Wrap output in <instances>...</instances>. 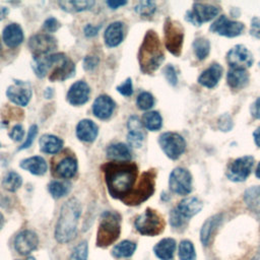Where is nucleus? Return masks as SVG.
Returning <instances> with one entry per match:
<instances>
[{
    "label": "nucleus",
    "mask_w": 260,
    "mask_h": 260,
    "mask_svg": "<svg viewBox=\"0 0 260 260\" xmlns=\"http://www.w3.org/2000/svg\"><path fill=\"white\" fill-rule=\"evenodd\" d=\"M222 71L223 69L219 64L213 63L199 75L198 82L205 87L212 88L219 81Z\"/></svg>",
    "instance_id": "obj_20"
},
{
    "label": "nucleus",
    "mask_w": 260,
    "mask_h": 260,
    "mask_svg": "<svg viewBox=\"0 0 260 260\" xmlns=\"http://www.w3.org/2000/svg\"><path fill=\"white\" fill-rule=\"evenodd\" d=\"M165 44L167 49L175 56H179L182 51L184 30L178 21L167 18L165 21Z\"/></svg>",
    "instance_id": "obj_8"
},
{
    "label": "nucleus",
    "mask_w": 260,
    "mask_h": 260,
    "mask_svg": "<svg viewBox=\"0 0 260 260\" xmlns=\"http://www.w3.org/2000/svg\"><path fill=\"white\" fill-rule=\"evenodd\" d=\"M135 229L143 236H156L164 231V218L153 209L147 208L134 221Z\"/></svg>",
    "instance_id": "obj_7"
},
{
    "label": "nucleus",
    "mask_w": 260,
    "mask_h": 260,
    "mask_svg": "<svg viewBox=\"0 0 260 260\" xmlns=\"http://www.w3.org/2000/svg\"><path fill=\"white\" fill-rule=\"evenodd\" d=\"M16 260H36V259H35V257H32V256H28V257H26L25 259H16Z\"/></svg>",
    "instance_id": "obj_62"
},
{
    "label": "nucleus",
    "mask_w": 260,
    "mask_h": 260,
    "mask_svg": "<svg viewBox=\"0 0 260 260\" xmlns=\"http://www.w3.org/2000/svg\"><path fill=\"white\" fill-rule=\"evenodd\" d=\"M256 176H257V178L260 179V162L258 164L257 169H256Z\"/></svg>",
    "instance_id": "obj_61"
},
{
    "label": "nucleus",
    "mask_w": 260,
    "mask_h": 260,
    "mask_svg": "<svg viewBox=\"0 0 260 260\" xmlns=\"http://www.w3.org/2000/svg\"><path fill=\"white\" fill-rule=\"evenodd\" d=\"M39 245V238L37 234L29 230H24L17 234L14 239V248L20 255H28L37 249Z\"/></svg>",
    "instance_id": "obj_17"
},
{
    "label": "nucleus",
    "mask_w": 260,
    "mask_h": 260,
    "mask_svg": "<svg viewBox=\"0 0 260 260\" xmlns=\"http://www.w3.org/2000/svg\"><path fill=\"white\" fill-rule=\"evenodd\" d=\"M2 38L5 45L9 48H15L19 46L23 41V31L21 26L17 23L7 24L3 29Z\"/></svg>",
    "instance_id": "obj_23"
},
{
    "label": "nucleus",
    "mask_w": 260,
    "mask_h": 260,
    "mask_svg": "<svg viewBox=\"0 0 260 260\" xmlns=\"http://www.w3.org/2000/svg\"><path fill=\"white\" fill-rule=\"evenodd\" d=\"M251 115L256 118L260 119V98H258L251 106Z\"/></svg>",
    "instance_id": "obj_55"
},
{
    "label": "nucleus",
    "mask_w": 260,
    "mask_h": 260,
    "mask_svg": "<svg viewBox=\"0 0 260 260\" xmlns=\"http://www.w3.org/2000/svg\"><path fill=\"white\" fill-rule=\"evenodd\" d=\"M158 143L168 157L177 159L185 151V139L176 132H165L158 137Z\"/></svg>",
    "instance_id": "obj_9"
},
{
    "label": "nucleus",
    "mask_w": 260,
    "mask_h": 260,
    "mask_svg": "<svg viewBox=\"0 0 260 260\" xmlns=\"http://www.w3.org/2000/svg\"><path fill=\"white\" fill-rule=\"evenodd\" d=\"M59 6L67 12H81L89 10L93 7L94 1L91 0H74V1H59Z\"/></svg>",
    "instance_id": "obj_32"
},
{
    "label": "nucleus",
    "mask_w": 260,
    "mask_h": 260,
    "mask_svg": "<svg viewBox=\"0 0 260 260\" xmlns=\"http://www.w3.org/2000/svg\"><path fill=\"white\" fill-rule=\"evenodd\" d=\"M226 61L231 68L246 70L253 64V55L245 46L237 45L228 52Z\"/></svg>",
    "instance_id": "obj_15"
},
{
    "label": "nucleus",
    "mask_w": 260,
    "mask_h": 260,
    "mask_svg": "<svg viewBox=\"0 0 260 260\" xmlns=\"http://www.w3.org/2000/svg\"><path fill=\"white\" fill-rule=\"evenodd\" d=\"M109 194L123 200L132 192L138 169L134 162L111 161L102 167Z\"/></svg>",
    "instance_id": "obj_1"
},
{
    "label": "nucleus",
    "mask_w": 260,
    "mask_h": 260,
    "mask_svg": "<svg viewBox=\"0 0 260 260\" xmlns=\"http://www.w3.org/2000/svg\"><path fill=\"white\" fill-rule=\"evenodd\" d=\"M90 88L85 81L78 80L74 82L67 91V101L73 106H81L89 99Z\"/></svg>",
    "instance_id": "obj_18"
},
{
    "label": "nucleus",
    "mask_w": 260,
    "mask_h": 260,
    "mask_svg": "<svg viewBox=\"0 0 260 260\" xmlns=\"http://www.w3.org/2000/svg\"><path fill=\"white\" fill-rule=\"evenodd\" d=\"M31 66L38 77L43 78L48 75L51 81H64L75 73L74 63L64 53L34 58Z\"/></svg>",
    "instance_id": "obj_2"
},
{
    "label": "nucleus",
    "mask_w": 260,
    "mask_h": 260,
    "mask_svg": "<svg viewBox=\"0 0 260 260\" xmlns=\"http://www.w3.org/2000/svg\"><path fill=\"white\" fill-rule=\"evenodd\" d=\"M129 131H143V124L137 116H131L127 122Z\"/></svg>",
    "instance_id": "obj_49"
},
{
    "label": "nucleus",
    "mask_w": 260,
    "mask_h": 260,
    "mask_svg": "<svg viewBox=\"0 0 260 260\" xmlns=\"http://www.w3.org/2000/svg\"><path fill=\"white\" fill-rule=\"evenodd\" d=\"M229 85L234 89H241L248 84L249 74L247 70L231 68L226 75Z\"/></svg>",
    "instance_id": "obj_30"
},
{
    "label": "nucleus",
    "mask_w": 260,
    "mask_h": 260,
    "mask_svg": "<svg viewBox=\"0 0 260 260\" xmlns=\"http://www.w3.org/2000/svg\"><path fill=\"white\" fill-rule=\"evenodd\" d=\"M99 62L100 60L96 56H86L83 59V69L86 71H91L98 66Z\"/></svg>",
    "instance_id": "obj_51"
},
{
    "label": "nucleus",
    "mask_w": 260,
    "mask_h": 260,
    "mask_svg": "<svg viewBox=\"0 0 260 260\" xmlns=\"http://www.w3.org/2000/svg\"><path fill=\"white\" fill-rule=\"evenodd\" d=\"M136 250V244L129 240H124L112 249V255L115 258H129L131 257Z\"/></svg>",
    "instance_id": "obj_34"
},
{
    "label": "nucleus",
    "mask_w": 260,
    "mask_h": 260,
    "mask_svg": "<svg viewBox=\"0 0 260 260\" xmlns=\"http://www.w3.org/2000/svg\"><path fill=\"white\" fill-rule=\"evenodd\" d=\"M3 224H4V216H3V214L0 212V229L3 226Z\"/></svg>",
    "instance_id": "obj_60"
},
{
    "label": "nucleus",
    "mask_w": 260,
    "mask_h": 260,
    "mask_svg": "<svg viewBox=\"0 0 260 260\" xmlns=\"http://www.w3.org/2000/svg\"><path fill=\"white\" fill-rule=\"evenodd\" d=\"M141 122L143 126L149 131H157L162 125L161 116L156 111H150L143 114Z\"/></svg>",
    "instance_id": "obj_35"
},
{
    "label": "nucleus",
    "mask_w": 260,
    "mask_h": 260,
    "mask_svg": "<svg viewBox=\"0 0 260 260\" xmlns=\"http://www.w3.org/2000/svg\"><path fill=\"white\" fill-rule=\"evenodd\" d=\"M21 184H22L21 177L14 171L8 172L2 180V187L9 192L17 191L20 188Z\"/></svg>",
    "instance_id": "obj_36"
},
{
    "label": "nucleus",
    "mask_w": 260,
    "mask_h": 260,
    "mask_svg": "<svg viewBox=\"0 0 260 260\" xmlns=\"http://www.w3.org/2000/svg\"><path fill=\"white\" fill-rule=\"evenodd\" d=\"M108 158L114 161H129L132 157L131 151L124 143H113L107 148Z\"/></svg>",
    "instance_id": "obj_29"
},
{
    "label": "nucleus",
    "mask_w": 260,
    "mask_h": 260,
    "mask_svg": "<svg viewBox=\"0 0 260 260\" xmlns=\"http://www.w3.org/2000/svg\"><path fill=\"white\" fill-rule=\"evenodd\" d=\"M171 191L179 195H187L192 190V176L184 168H176L172 171L169 179Z\"/></svg>",
    "instance_id": "obj_11"
},
{
    "label": "nucleus",
    "mask_w": 260,
    "mask_h": 260,
    "mask_svg": "<svg viewBox=\"0 0 260 260\" xmlns=\"http://www.w3.org/2000/svg\"><path fill=\"white\" fill-rule=\"evenodd\" d=\"M99 134V127L89 119H83L76 126V136L84 142H92Z\"/></svg>",
    "instance_id": "obj_21"
},
{
    "label": "nucleus",
    "mask_w": 260,
    "mask_h": 260,
    "mask_svg": "<svg viewBox=\"0 0 260 260\" xmlns=\"http://www.w3.org/2000/svg\"><path fill=\"white\" fill-rule=\"evenodd\" d=\"M254 166V157L251 155L241 156L233 160L226 170V177L234 182L245 181Z\"/></svg>",
    "instance_id": "obj_12"
},
{
    "label": "nucleus",
    "mask_w": 260,
    "mask_h": 260,
    "mask_svg": "<svg viewBox=\"0 0 260 260\" xmlns=\"http://www.w3.org/2000/svg\"><path fill=\"white\" fill-rule=\"evenodd\" d=\"M19 167L25 171H28L32 175L42 176L47 172V162L45 158L39 155L24 158L19 162Z\"/></svg>",
    "instance_id": "obj_26"
},
{
    "label": "nucleus",
    "mask_w": 260,
    "mask_h": 260,
    "mask_svg": "<svg viewBox=\"0 0 260 260\" xmlns=\"http://www.w3.org/2000/svg\"><path fill=\"white\" fill-rule=\"evenodd\" d=\"M144 132L143 131H129L128 135H127V140L128 143L132 146V147H140L143 140H144Z\"/></svg>",
    "instance_id": "obj_43"
},
{
    "label": "nucleus",
    "mask_w": 260,
    "mask_h": 260,
    "mask_svg": "<svg viewBox=\"0 0 260 260\" xmlns=\"http://www.w3.org/2000/svg\"><path fill=\"white\" fill-rule=\"evenodd\" d=\"M100 28H101V25L94 26V25H91V24H86L83 28V31H84V35L86 37H93L99 32Z\"/></svg>",
    "instance_id": "obj_54"
},
{
    "label": "nucleus",
    "mask_w": 260,
    "mask_h": 260,
    "mask_svg": "<svg viewBox=\"0 0 260 260\" xmlns=\"http://www.w3.org/2000/svg\"><path fill=\"white\" fill-rule=\"evenodd\" d=\"M221 221V215L216 214L211 217H209L202 225L201 231H200V240L202 245L207 246L209 244L210 238L213 234V232L216 230L218 224Z\"/></svg>",
    "instance_id": "obj_31"
},
{
    "label": "nucleus",
    "mask_w": 260,
    "mask_h": 260,
    "mask_svg": "<svg viewBox=\"0 0 260 260\" xmlns=\"http://www.w3.org/2000/svg\"><path fill=\"white\" fill-rule=\"evenodd\" d=\"M176 251V241L172 238L160 240L154 247L153 252L160 260H171Z\"/></svg>",
    "instance_id": "obj_27"
},
{
    "label": "nucleus",
    "mask_w": 260,
    "mask_h": 260,
    "mask_svg": "<svg viewBox=\"0 0 260 260\" xmlns=\"http://www.w3.org/2000/svg\"><path fill=\"white\" fill-rule=\"evenodd\" d=\"M0 51H1V43H0Z\"/></svg>",
    "instance_id": "obj_63"
},
{
    "label": "nucleus",
    "mask_w": 260,
    "mask_h": 260,
    "mask_svg": "<svg viewBox=\"0 0 260 260\" xmlns=\"http://www.w3.org/2000/svg\"><path fill=\"white\" fill-rule=\"evenodd\" d=\"M23 135H24V130L20 124L14 125L9 131V137L14 141H20L23 138Z\"/></svg>",
    "instance_id": "obj_50"
},
{
    "label": "nucleus",
    "mask_w": 260,
    "mask_h": 260,
    "mask_svg": "<svg viewBox=\"0 0 260 260\" xmlns=\"http://www.w3.org/2000/svg\"><path fill=\"white\" fill-rule=\"evenodd\" d=\"M37 134H38V126L37 125H31L28 129V133H27L25 141L18 147V150H22V149H25V148L29 147L31 145V143L34 142Z\"/></svg>",
    "instance_id": "obj_44"
},
{
    "label": "nucleus",
    "mask_w": 260,
    "mask_h": 260,
    "mask_svg": "<svg viewBox=\"0 0 260 260\" xmlns=\"http://www.w3.org/2000/svg\"><path fill=\"white\" fill-rule=\"evenodd\" d=\"M48 190L54 198L58 199V198L66 196L69 193L70 184L67 182H64V181L54 180V181L50 182V184L48 185Z\"/></svg>",
    "instance_id": "obj_37"
},
{
    "label": "nucleus",
    "mask_w": 260,
    "mask_h": 260,
    "mask_svg": "<svg viewBox=\"0 0 260 260\" xmlns=\"http://www.w3.org/2000/svg\"><path fill=\"white\" fill-rule=\"evenodd\" d=\"M117 91H119L124 96H130L133 93V87H132V81L131 78L128 77L122 84L117 86Z\"/></svg>",
    "instance_id": "obj_46"
},
{
    "label": "nucleus",
    "mask_w": 260,
    "mask_h": 260,
    "mask_svg": "<svg viewBox=\"0 0 260 260\" xmlns=\"http://www.w3.org/2000/svg\"><path fill=\"white\" fill-rule=\"evenodd\" d=\"M250 34L254 36L255 38L260 39V18L259 17H253L251 20V27H250Z\"/></svg>",
    "instance_id": "obj_53"
},
{
    "label": "nucleus",
    "mask_w": 260,
    "mask_h": 260,
    "mask_svg": "<svg viewBox=\"0 0 260 260\" xmlns=\"http://www.w3.org/2000/svg\"><path fill=\"white\" fill-rule=\"evenodd\" d=\"M124 39L123 22L114 21L108 25L104 34V40L109 48L117 47L122 43Z\"/></svg>",
    "instance_id": "obj_22"
},
{
    "label": "nucleus",
    "mask_w": 260,
    "mask_h": 260,
    "mask_svg": "<svg viewBox=\"0 0 260 260\" xmlns=\"http://www.w3.org/2000/svg\"><path fill=\"white\" fill-rule=\"evenodd\" d=\"M9 13V9L5 6H0V20H2L3 18H5L7 16V14Z\"/></svg>",
    "instance_id": "obj_58"
},
{
    "label": "nucleus",
    "mask_w": 260,
    "mask_h": 260,
    "mask_svg": "<svg viewBox=\"0 0 260 260\" xmlns=\"http://www.w3.org/2000/svg\"><path fill=\"white\" fill-rule=\"evenodd\" d=\"M154 180L155 172H153V170L144 172L141 175L137 187L133 189L130 195H128L122 201L127 205H138L145 201L154 192Z\"/></svg>",
    "instance_id": "obj_6"
},
{
    "label": "nucleus",
    "mask_w": 260,
    "mask_h": 260,
    "mask_svg": "<svg viewBox=\"0 0 260 260\" xmlns=\"http://www.w3.org/2000/svg\"><path fill=\"white\" fill-rule=\"evenodd\" d=\"M165 59L158 36L153 30H148L138 52L140 70L145 74L153 73Z\"/></svg>",
    "instance_id": "obj_4"
},
{
    "label": "nucleus",
    "mask_w": 260,
    "mask_h": 260,
    "mask_svg": "<svg viewBox=\"0 0 260 260\" xmlns=\"http://www.w3.org/2000/svg\"><path fill=\"white\" fill-rule=\"evenodd\" d=\"M127 1H107V5L112 9H117L120 6L126 5Z\"/></svg>",
    "instance_id": "obj_56"
},
{
    "label": "nucleus",
    "mask_w": 260,
    "mask_h": 260,
    "mask_svg": "<svg viewBox=\"0 0 260 260\" xmlns=\"http://www.w3.org/2000/svg\"><path fill=\"white\" fill-rule=\"evenodd\" d=\"M202 206L203 203L197 197H187L180 201L176 209L185 219H188L197 214L202 209Z\"/></svg>",
    "instance_id": "obj_25"
},
{
    "label": "nucleus",
    "mask_w": 260,
    "mask_h": 260,
    "mask_svg": "<svg viewBox=\"0 0 260 260\" xmlns=\"http://www.w3.org/2000/svg\"><path fill=\"white\" fill-rule=\"evenodd\" d=\"M156 9V5L152 1H140L134 8L136 13L142 17L151 16Z\"/></svg>",
    "instance_id": "obj_41"
},
{
    "label": "nucleus",
    "mask_w": 260,
    "mask_h": 260,
    "mask_svg": "<svg viewBox=\"0 0 260 260\" xmlns=\"http://www.w3.org/2000/svg\"><path fill=\"white\" fill-rule=\"evenodd\" d=\"M209 29L220 36L232 38L241 35L244 29V24L240 21L232 20L225 15H220L212 22Z\"/></svg>",
    "instance_id": "obj_16"
},
{
    "label": "nucleus",
    "mask_w": 260,
    "mask_h": 260,
    "mask_svg": "<svg viewBox=\"0 0 260 260\" xmlns=\"http://www.w3.org/2000/svg\"><path fill=\"white\" fill-rule=\"evenodd\" d=\"M27 46L35 58H39L53 52L57 48V41L49 34H37L29 38Z\"/></svg>",
    "instance_id": "obj_10"
},
{
    "label": "nucleus",
    "mask_w": 260,
    "mask_h": 260,
    "mask_svg": "<svg viewBox=\"0 0 260 260\" xmlns=\"http://www.w3.org/2000/svg\"><path fill=\"white\" fill-rule=\"evenodd\" d=\"M53 93H54V91H53V89H52L51 87H48V88L44 91V95H45L46 99H51V98H53Z\"/></svg>",
    "instance_id": "obj_59"
},
{
    "label": "nucleus",
    "mask_w": 260,
    "mask_h": 260,
    "mask_svg": "<svg viewBox=\"0 0 260 260\" xmlns=\"http://www.w3.org/2000/svg\"><path fill=\"white\" fill-rule=\"evenodd\" d=\"M253 136H254V140H255V143L260 147V127H258L254 133H253Z\"/></svg>",
    "instance_id": "obj_57"
},
{
    "label": "nucleus",
    "mask_w": 260,
    "mask_h": 260,
    "mask_svg": "<svg viewBox=\"0 0 260 260\" xmlns=\"http://www.w3.org/2000/svg\"><path fill=\"white\" fill-rule=\"evenodd\" d=\"M42 152L48 154H55L59 152L63 146V141L58 136L53 134H44L39 140Z\"/></svg>",
    "instance_id": "obj_28"
},
{
    "label": "nucleus",
    "mask_w": 260,
    "mask_h": 260,
    "mask_svg": "<svg viewBox=\"0 0 260 260\" xmlns=\"http://www.w3.org/2000/svg\"><path fill=\"white\" fill-rule=\"evenodd\" d=\"M6 96L13 104L20 107H25L31 98V86L29 82L14 80V83L8 86Z\"/></svg>",
    "instance_id": "obj_14"
},
{
    "label": "nucleus",
    "mask_w": 260,
    "mask_h": 260,
    "mask_svg": "<svg viewBox=\"0 0 260 260\" xmlns=\"http://www.w3.org/2000/svg\"><path fill=\"white\" fill-rule=\"evenodd\" d=\"M121 216L118 212L107 210L101 215V221L96 235V245L99 247H108L113 244L120 235Z\"/></svg>",
    "instance_id": "obj_5"
},
{
    "label": "nucleus",
    "mask_w": 260,
    "mask_h": 260,
    "mask_svg": "<svg viewBox=\"0 0 260 260\" xmlns=\"http://www.w3.org/2000/svg\"><path fill=\"white\" fill-rule=\"evenodd\" d=\"M178 255L180 260H196V252L193 243L189 240H183L179 244Z\"/></svg>",
    "instance_id": "obj_38"
},
{
    "label": "nucleus",
    "mask_w": 260,
    "mask_h": 260,
    "mask_svg": "<svg viewBox=\"0 0 260 260\" xmlns=\"http://www.w3.org/2000/svg\"><path fill=\"white\" fill-rule=\"evenodd\" d=\"M219 9L216 6L206 3H194L191 10L187 11L186 19L194 25H200L216 16Z\"/></svg>",
    "instance_id": "obj_13"
},
{
    "label": "nucleus",
    "mask_w": 260,
    "mask_h": 260,
    "mask_svg": "<svg viewBox=\"0 0 260 260\" xmlns=\"http://www.w3.org/2000/svg\"><path fill=\"white\" fill-rule=\"evenodd\" d=\"M244 200L247 206L255 213L260 214V187L254 186L246 190Z\"/></svg>",
    "instance_id": "obj_33"
},
{
    "label": "nucleus",
    "mask_w": 260,
    "mask_h": 260,
    "mask_svg": "<svg viewBox=\"0 0 260 260\" xmlns=\"http://www.w3.org/2000/svg\"><path fill=\"white\" fill-rule=\"evenodd\" d=\"M136 105L138 109L142 111H147L151 109L154 105V98L153 95L148 91H142L138 94L136 100Z\"/></svg>",
    "instance_id": "obj_40"
},
{
    "label": "nucleus",
    "mask_w": 260,
    "mask_h": 260,
    "mask_svg": "<svg viewBox=\"0 0 260 260\" xmlns=\"http://www.w3.org/2000/svg\"><path fill=\"white\" fill-rule=\"evenodd\" d=\"M80 214L81 205L76 198H71L62 205L55 228V239L58 243L65 244L74 240Z\"/></svg>",
    "instance_id": "obj_3"
},
{
    "label": "nucleus",
    "mask_w": 260,
    "mask_h": 260,
    "mask_svg": "<svg viewBox=\"0 0 260 260\" xmlns=\"http://www.w3.org/2000/svg\"><path fill=\"white\" fill-rule=\"evenodd\" d=\"M193 49L196 57L199 60L205 59L210 51V44L208 40L204 38H197L193 42Z\"/></svg>",
    "instance_id": "obj_39"
},
{
    "label": "nucleus",
    "mask_w": 260,
    "mask_h": 260,
    "mask_svg": "<svg viewBox=\"0 0 260 260\" xmlns=\"http://www.w3.org/2000/svg\"><path fill=\"white\" fill-rule=\"evenodd\" d=\"M185 218L178 212V210L175 208L170 213V223L173 228H180L185 222Z\"/></svg>",
    "instance_id": "obj_47"
},
{
    "label": "nucleus",
    "mask_w": 260,
    "mask_h": 260,
    "mask_svg": "<svg viewBox=\"0 0 260 260\" xmlns=\"http://www.w3.org/2000/svg\"><path fill=\"white\" fill-rule=\"evenodd\" d=\"M77 172V161L73 156H64L57 162L54 168V173L57 177L62 179H70L75 176Z\"/></svg>",
    "instance_id": "obj_24"
},
{
    "label": "nucleus",
    "mask_w": 260,
    "mask_h": 260,
    "mask_svg": "<svg viewBox=\"0 0 260 260\" xmlns=\"http://www.w3.org/2000/svg\"><path fill=\"white\" fill-rule=\"evenodd\" d=\"M0 147H1V143H0Z\"/></svg>",
    "instance_id": "obj_64"
},
{
    "label": "nucleus",
    "mask_w": 260,
    "mask_h": 260,
    "mask_svg": "<svg viewBox=\"0 0 260 260\" xmlns=\"http://www.w3.org/2000/svg\"><path fill=\"white\" fill-rule=\"evenodd\" d=\"M164 74L167 78V80L169 81L170 84L172 85H176L177 81H178V76L176 73V70L174 68L173 65H167L164 69Z\"/></svg>",
    "instance_id": "obj_48"
},
{
    "label": "nucleus",
    "mask_w": 260,
    "mask_h": 260,
    "mask_svg": "<svg viewBox=\"0 0 260 260\" xmlns=\"http://www.w3.org/2000/svg\"><path fill=\"white\" fill-rule=\"evenodd\" d=\"M218 126L222 131H229L233 127V121L229 115H222L218 120Z\"/></svg>",
    "instance_id": "obj_52"
},
{
    "label": "nucleus",
    "mask_w": 260,
    "mask_h": 260,
    "mask_svg": "<svg viewBox=\"0 0 260 260\" xmlns=\"http://www.w3.org/2000/svg\"><path fill=\"white\" fill-rule=\"evenodd\" d=\"M88 255V246L85 241L79 243L73 249L69 260H86Z\"/></svg>",
    "instance_id": "obj_42"
},
{
    "label": "nucleus",
    "mask_w": 260,
    "mask_h": 260,
    "mask_svg": "<svg viewBox=\"0 0 260 260\" xmlns=\"http://www.w3.org/2000/svg\"><path fill=\"white\" fill-rule=\"evenodd\" d=\"M61 26V23L55 17H49L44 21L43 29L47 32H54L58 30Z\"/></svg>",
    "instance_id": "obj_45"
},
{
    "label": "nucleus",
    "mask_w": 260,
    "mask_h": 260,
    "mask_svg": "<svg viewBox=\"0 0 260 260\" xmlns=\"http://www.w3.org/2000/svg\"><path fill=\"white\" fill-rule=\"evenodd\" d=\"M115 108L116 104L111 96L107 94H101L94 100L92 104V113L96 118L106 120L112 116Z\"/></svg>",
    "instance_id": "obj_19"
}]
</instances>
